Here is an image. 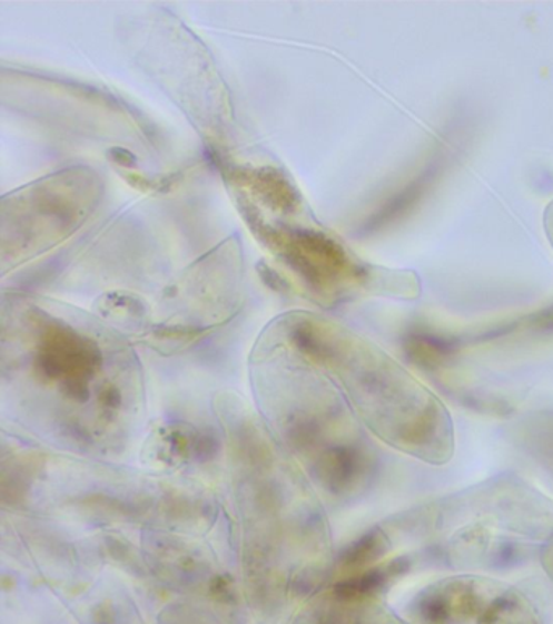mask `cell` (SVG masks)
Listing matches in <instances>:
<instances>
[{
    "label": "cell",
    "mask_w": 553,
    "mask_h": 624,
    "mask_svg": "<svg viewBox=\"0 0 553 624\" xmlns=\"http://www.w3.org/2000/svg\"><path fill=\"white\" fill-rule=\"evenodd\" d=\"M534 429V446L539 459L547 466L553 474V418L539 420Z\"/></svg>",
    "instance_id": "6da1fadb"
}]
</instances>
